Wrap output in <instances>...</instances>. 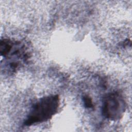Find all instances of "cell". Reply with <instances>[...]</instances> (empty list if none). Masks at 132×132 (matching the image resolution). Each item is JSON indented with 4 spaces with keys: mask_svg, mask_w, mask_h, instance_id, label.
I'll list each match as a JSON object with an SVG mask.
<instances>
[{
    "mask_svg": "<svg viewBox=\"0 0 132 132\" xmlns=\"http://www.w3.org/2000/svg\"><path fill=\"white\" fill-rule=\"evenodd\" d=\"M59 105V98L57 95L41 98L32 107L24 124L31 126L51 119L57 113Z\"/></svg>",
    "mask_w": 132,
    "mask_h": 132,
    "instance_id": "6da1fadb",
    "label": "cell"
},
{
    "mask_svg": "<svg viewBox=\"0 0 132 132\" xmlns=\"http://www.w3.org/2000/svg\"><path fill=\"white\" fill-rule=\"evenodd\" d=\"M125 110V103L120 94L114 92L108 94L103 102V115L111 120L121 118Z\"/></svg>",
    "mask_w": 132,
    "mask_h": 132,
    "instance_id": "7a4b0ae2",
    "label": "cell"
},
{
    "mask_svg": "<svg viewBox=\"0 0 132 132\" xmlns=\"http://www.w3.org/2000/svg\"><path fill=\"white\" fill-rule=\"evenodd\" d=\"M83 101L86 107L92 108L93 107V103L91 98L88 96H85L83 97Z\"/></svg>",
    "mask_w": 132,
    "mask_h": 132,
    "instance_id": "3957f363",
    "label": "cell"
}]
</instances>
